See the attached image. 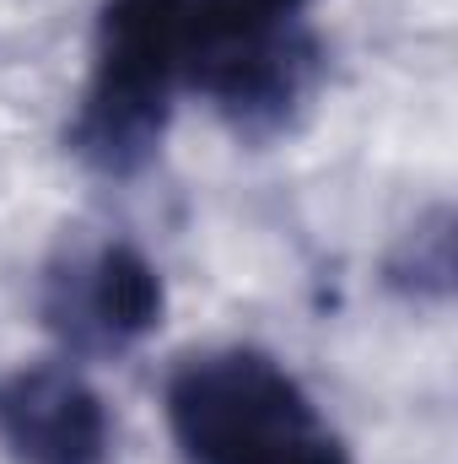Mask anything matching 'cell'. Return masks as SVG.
Returning <instances> with one entry per match:
<instances>
[{
  "label": "cell",
  "mask_w": 458,
  "mask_h": 464,
  "mask_svg": "<svg viewBox=\"0 0 458 464\" xmlns=\"http://www.w3.org/2000/svg\"><path fill=\"white\" fill-rule=\"evenodd\" d=\"M178 92V0H103L92 27V71L71 119L76 157L109 179L140 173L167 135Z\"/></svg>",
  "instance_id": "3957f363"
},
{
  "label": "cell",
  "mask_w": 458,
  "mask_h": 464,
  "mask_svg": "<svg viewBox=\"0 0 458 464\" xmlns=\"http://www.w3.org/2000/svg\"><path fill=\"white\" fill-rule=\"evenodd\" d=\"M394 286L415 292V297H448L453 286V232H448V211H437L432 222L410 232L388 265Z\"/></svg>",
  "instance_id": "8992f818"
},
{
  "label": "cell",
  "mask_w": 458,
  "mask_h": 464,
  "mask_svg": "<svg viewBox=\"0 0 458 464\" xmlns=\"http://www.w3.org/2000/svg\"><path fill=\"white\" fill-rule=\"evenodd\" d=\"M184 464H350L313 394L264 351H195L162 389Z\"/></svg>",
  "instance_id": "6da1fadb"
},
{
  "label": "cell",
  "mask_w": 458,
  "mask_h": 464,
  "mask_svg": "<svg viewBox=\"0 0 458 464\" xmlns=\"http://www.w3.org/2000/svg\"><path fill=\"white\" fill-rule=\"evenodd\" d=\"M162 276L135 243L71 254L43 281V324L76 356H119L162 324Z\"/></svg>",
  "instance_id": "277c9868"
},
{
  "label": "cell",
  "mask_w": 458,
  "mask_h": 464,
  "mask_svg": "<svg viewBox=\"0 0 458 464\" xmlns=\"http://www.w3.org/2000/svg\"><path fill=\"white\" fill-rule=\"evenodd\" d=\"M313 0H178L184 92L205 98L237 135H275L308 103L324 49L302 11Z\"/></svg>",
  "instance_id": "7a4b0ae2"
},
{
  "label": "cell",
  "mask_w": 458,
  "mask_h": 464,
  "mask_svg": "<svg viewBox=\"0 0 458 464\" xmlns=\"http://www.w3.org/2000/svg\"><path fill=\"white\" fill-rule=\"evenodd\" d=\"M0 449L16 464H109L114 421L71 362H33L0 378Z\"/></svg>",
  "instance_id": "5b68a950"
}]
</instances>
